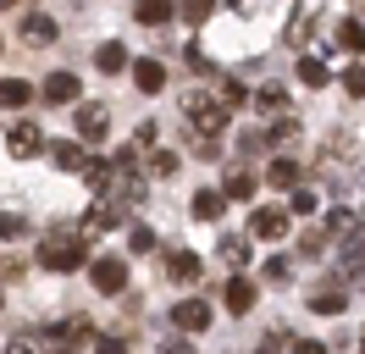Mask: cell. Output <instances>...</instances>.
<instances>
[{"instance_id": "obj_22", "label": "cell", "mask_w": 365, "mask_h": 354, "mask_svg": "<svg viewBox=\"0 0 365 354\" xmlns=\"http://www.w3.org/2000/svg\"><path fill=\"white\" fill-rule=\"evenodd\" d=\"M338 50H365V22L360 17H343L338 22Z\"/></svg>"}, {"instance_id": "obj_40", "label": "cell", "mask_w": 365, "mask_h": 354, "mask_svg": "<svg viewBox=\"0 0 365 354\" xmlns=\"http://www.w3.org/2000/svg\"><path fill=\"white\" fill-rule=\"evenodd\" d=\"M294 354H327V343H294Z\"/></svg>"}, {"instance_id": "obj_39", "label": "cell", "mask_w": 365, "mask_h": 354, "mask_svg": "<svg viewBox=\"0 0 365 354\" xmlns=\"http://www.w3.org/2000/svg\"><path fill=\"white\" fill-rule=\"evenodd\" d=\"M6 354H34V343H28V338H11V343H6Z\"/></svg>"}, {"instance_id": "obj_34", "label": "cell", "mask_w": 365, "mask_h": 354, "mask_svg": "<svg viewBox=\"0 0 365 354\" xmlns=\"http://www.w3.org/2000/svg\"><path fill=\"white\" fill-rule=\"evenodd\" d=\"M94 354H128V343H122V338H111V332H100V343H94Z\"/></svg>"}, {"instance_id": "obj_6", "label": "cell", "mask_w": 365, "mask_h": 354, "mask_svg": "<svg viewBox=\"0 0 365 354\" xmlns=\"http://www.w3.org/2000/svg\"><path fill=\"white\" fill-rule=\"evenodd\" d=\"M89 277L100 293H128V266L116 261V255H100V261L89 266Z\"/></svg>"}, {"instance_id": "obj_33", "label": "cell", "mask_w": 365, "mask_h": 354, "mask_svg": "<svg viewBox=\"0 0 365 354\" xmlns=\"http://www.w3.org/2000/svg\"><path fill=\"white\" fill-rule=\"evenodd\" d=\"M343 88L360 100V94H365V66H349V72H343Z\"/></svg>"}, {"instance_id": "obj_13", "label": "cell", "mask_w": 365, "mask_h": 354, "mask_svg": "<svg viewBox=\"0 0 365 354\" xmlns=\"http://www.w3.org/2000/svg\"><path fill=\"white\" fill-rule=\"evenodd\" d=\"M39 94H45L50 106H72V100H78V78H72V72H50Z\"/></svg>"}, {"instance_id": "obj_30", "label": "cell", "mask_w": 365, "mask_h": 354, "mask_svg": "<svg viewBox=\"0 0 365 354\" xmlns=\"http://www.w3.org/2000/svg\"><path fill=\"white\" fill-rule=\"evenodd\" d=\"M128 249H133V255L155 249V233H150V227H133V233H128Z\"/></svg>"}, {"instance_id": "obj_16", "label": "cell", "mask_w": 365, "mask_h": 354, "mask_svg": "<svg viewBox=\"0 0 365 354\" xmlns=\"http://www.w3.org/2000/svg\"><path fill=\"white\" fill-rule=\"evenodd\" d=\"M28 100H34V88L23 78H0V111H23Z\"/></svg>"}, {"instance_id": "obj_32", "label": "cell", "mask_w": 365, "mask_h": 354, "mask_svg": "<svg viewBox=\"0 0 365 354\" xmlns=\"http://www.w3.org/2000/svg\"><path fill=\"white\" fill-rule=\"evenodd\" d=\"M316 211V188H294V216H310Z\"/></svg>"}, {"instance_id": "obj_7", "label": "cell", "mask_w": 365, "mask_h": 354, "mask_svg": "<svg viewBox=\"0 0 365 354\" xmlns=\"http://www.w3.org/2000/svg\"><path fill=\"white\" fill-rule=\"evenodd\" d=\"M310 310H316V315H343V310H349V288H343V283L310 288Z\"/></svg>"}, {"instance_id": "obj_2", "label": "cell", "mask_w": 365, "mask_h": 354, "mask_svg": "<svg viewBox=\"0 0 365 354\" xmlns=\"http://www.w3.org/2000/svg\"><path fill=\"white\" fill-rule=\"evenodd\" d=\"M182 111H188V128L200 133L205 144H216V138L227 133V106H222V100H216L210 88H194V94L182 100Z\"/></svg>"}, {"instance_id": "obj_17", "label": "cell", "mask_w": 365, "mask_h": 354, "mask_svg": "<svg viewBox=\"0 0 365 354\" xmlns=\"http://www.w3.org/2000/svg\"><path fill=\"white\" fill-rule=\"evenodd\" d=\"M216 100H222L227 111H238V106H255V94H250V84H244V78H222Z\"/></svg>"}, {"instance_id": "obj_10", "label": "cell", "mask_w": 365, "mask_h": 354, "mask_svg": "<svg viewBox=\"0 0 365 354\" xmlns=\"http://www.w3.org/2000/svg\"><path fill=\"white\" fill-rule=\"evenodd\" d=\"M200 271H205V266H200L194 249H166V277H172V283H200Z\"/></svg>"}, {"instance_id": "obj_42", "label": "cell", "mask_w": 365, "mask_h": 354, "mask_svg": "<svg viewBox=\"0 0 365 354\" xmlns=\"http://www.w3.org/2000/svg\"><path fill=\"white\" fill-rule=\"evenodd\" d=\"M360 354H365V349H360Z\"/></svg>"}, {"instance_id": "obj_23", "label": "cell", "mask_w": 365, "mask_h": 354, "mask_svg": "<svg viewBox=\"0 0 365 354\" xmlns=\"http://www.w3.org/2000/svg\"><path fill=\"white\" fill-rule=\"evenodd\" d=\"M133 17L144 22V28H166V22H172V6H166V0H144Z\"/></svg>"}, {"instance_id": "obj_31", "label": "cell", "mask_w": 365, "mask_h": 354, "mask_svg": "<svg viewBox=\"0 0 365 354\" xmlns=\"http://www.w3.org/2000/svg\"><path fill=\"white\" fill-rule=\"evenodd\" d=\"M150 172H155V177H172V172H178V155H172V150H155Z\"/></svg>"}, {"instance_id": "obj_24", "label": "cell", "mask_w": 365, "mask_h": 354, "mask_svg": "<svg viewBox=\"0 0 365 354\" xmlns=\"http://www.w3.org/2000/svg\"><path fill=\"white\" fill-rule=\"evenodd\" d=\"M310 28H316V6H299L294 22H288V44H304V39H310Z\"/></svg>"}, {"instance_id": "obj_14", "label": "cell", "mask_w": 365, "mask_h": 354, "mask_svg": "<svg viewBox=\"0 0 365 354\" xmlns=\"http://www.w3.org/2000/svg\"><path fill=\"white\" fill-rule=\"evenodd\" d=\"M255 111H260V116H282V122H288V94H282L277 84H260V88H255Z\"/></svg>"}, {"instance_id": "obj_28", "label": "cell", "mask_w": 365, "mask_h": 354, "mask_svg": "<svg viewBox=\"0 0 365 354\" xmlns=\"http://www.w3.org/2000/svg\"><path fill=\"white\" fill-rule=\"evenodd\" d=\"M327 238H354V216L349 211H327V227H321Z\"/></svg>"}, {"instance_id": "obj_11", "label": "cell", "mask_w": 365, "mask_h": 354, "mask_svg": "<svg viewBox=\"0 0 365 354\" xmlns=\"http://www.w3.org/2000/svg\"><path fill=\"white\" fill-rule=\"evenodd\" d=\"M222 299H227V315H250V310H255V283H250V277H227Z\"/></svg>"}, {"instance_id": "obj_41", "label": "cell", "mask_w": 365, "mask_h": 354, "mask_svg": "<svg viewBox=\"0 0 365 354\" xmlns=\"http://www.w3.org/2000/svg\"><path fill=\"white\" fill-rule=\"evenodd\" d=\"M0 305H6V293H0Z\"/></svg>"}, {"instance_id": "obj_19", "label": "cell", "mask_w": 365, "mask_h": 354, "mask_svg": "<svg viewBox=\"0 0 365 354\" xmlns=\"http://www.w3.org/2000/svg\"><path fill=\"white\" fill-rule=\"evenodd\" d=\"M266 183H272V188H299V161H288V155L272 161V166H266Z\"/></svg>"}, {"instance_id": "obj_35", "label": "cell", "mask_w": 365, "mask_h": 354, "mask_svg": "<svg viewBox=\"0 0 365 354\" xmlns=\"http://www.w3.org/2000/svg\"><path fill=\"white\" fill-rule=\"evenodd\" d=\"M45 354H78V343H72V338H61V332H50Z\"/></svg>"}, {"instance_id": "obj_4", "label": "cell", "mask_w": 365, "mask_h": 354, "mask_svg": "<svg viewBox=\"0 0 365 354\" xmlns=\"http://www.w3.org/2000/svg\"><path fill=\"white\" fill-rule=\"evenodd\" d=\"M56 34H61V28H56V17H50V11H28L17 39H23V50H45V44H56Z\"/></svg>"}, {"instance_id": "obj_15", "label": "cell", "mask_w": 365, "mask_h": 354, "mask_svg": "<svg viewBox=\"0 0 365 354\" xmlns=\"http://www.w3.org/2000/svg\"><path fill=\"white\" fill-rule=\"evenodd\" d=\"M133 84H138V94H160V88H166V66L160 61H133Z\"/></svg>"}, {"instance_id": "obj_5", "label": "cell", "mask_w": 365, "mask_h": 354, "mask_svg": "<svg viewBox=\"0 0 365 354\" xmlns=\"http://www.w3.org/2000/svg\"><path fill=\"white\" fill-rule=\"evenodd\" d=\"M250 238H266V243L288 238V211H277V205H260V211L250 216Z\"/></svg>"}, {"instance_id": "obj_37", "label": "cell", "mask_w": 365, "mask_h": 354, "mask_svg": "<svg viewBox=\"0 0 365 354\" xmlns=\"http://www.w3.org/2000/svg\"><path fill=\"white\" fill-rule=\"evenodd\" d=\"M17 233H23V216H6L0 211V238H17Z\"/></svg>"}, {"instance_id": "obj_18", "label": "cell", "mask_w": 365, "mask_h": 354, "mask_svg": "<svg viewBox=\"0 0 365 354\" xmlns=\"http://www.w3.org/2000/svg\"><path fill=\"white\" fill-rule=\"evenodd\" d=\"M216 255H222V261H227L232 271H238V266L250 261V238H238V233H222V243H216Z\"/></svg>"}, {"instance_id": "obj_38", "label": "cell", "mask_w": 365, "mask_h": 354, "mask_svg": "<svg viewBox=\"0 0 365 354\" xmlns=\"http://www.w3.org/2000/svg\"><path fill=\"white\" fill-rule=\"evenodd\" d=\"M327 249V233H304V255H321Z\"/></svg>"}, {"instance_id": "obj_25", "label": "cell", "mask_w": 365, "mask_h": 354, "mask_svg": "<svg viewBox=\"0 0 365 354\" xmlns=\"http://www.w3.org/2000/svg\"><path fill=\"white\" fill-rule=\"evenodd\" d=\"M255 188H260V177H255V172H232L222 194H227V199H255Z\"/></svg>"}, {"instance_id": "obj_3", "label": "cell", "mask_w": 365, "mask_h": 354, "mask_svg": "<svg viewBox=\"0 0 365 354\" xmlns=\"http://www.w3.org/2000/svg\"><path fill=\"white\" fill-rule=\"evenodd\" d=\"M45 150V128H39V122H11V128H6V155H11V161H34V155Z\"/></svg>"}, {"instance_id": "obj_8", "label": "cell", "mask_w": 365, "mask_h": 354, "mask_svg": "<svg viewBox=\"0 0 365 354\" xmlns=\"http://www.w3.org/2000/svg\"><path fill=\"white\" fill-rule=\"evenodd\" d=\"M106 128H111V111L106 106H78V138H83V144H100Z\"/></svg>"}, {"instance_id": "obj_27", "label": "cell", "mask_w": 365, "mask_h": 354, "mask_svg": "<svg viewBox=\"0 0 365 354\" xmlns=\"http://www.w3.org/2000/svg\"><path fill=\"white\" fill-rule=\"evenodd\" d=\"M260 277H266L272 288H288V283H294V261H282V255H277V261L260 266Z\"/></svg>"}, {"instance_id": "obj_20", "label": "cell", "mask_w": 365, "mask_h": 354, "mask_svg": "<svg viewBox=\"0 0 365 354\" xmlns=\"http://www.w3.org/2000/svg\"><path fill=\"white\" fill-rule=\"evenodd\" d=\"M222 211H227V194H216V188L194 194V216L200 221H222Z\"/></svg>"}, {"instance_id": "obj_21", "label": "cell", "mask_w": 365, "mask_h": 354, "mask_svg": "<svg viewBox=\"0 0 365 354\" xmlns=\"http://www.w3.org/2000/svg\"><path fill=\"white\" fill-rule=\"evenodd\" d=\"M94 66H100V72H128V50L106 39L100 50H94Z\"/></svg>"}, {"instance_id": "obj_29", "label": "cell", "mask_w": 365, "mask_h": 354, "mask_svg": "<svg viewBox=\"0 0 365 354\" xmlns=\"http://www.w3.org/2000/svg\"><path fill=\"white\" fill-rule=\"evenodd\" d=\"M288 349V332H266L260 343H255V354H282Z\"/></svg>"}, {"instance_id": "obj_9", "label": "cell", "mask_w": 365, "mask_h": 354, "mask_svg": "<svg viewBox=\"0 0 365 354\" xmlns=\"http://www.w3.org/2000/svg\"><path fill=\"white\" fill-rule=\"evenodd\" d=\"M172 327L178 332H205L210 327V305L205 299H182V305L172 310Z\"/></svg>"}, {"instance_id": "obj_1", "label": "cell", "mask_w": 365, "mask_h": 354, "mask_svg": "<svg viewBox=\"0 0 365 354\" xmlns=\"http://www.w3.org/2000/svg\"><path fill=\"white\" fill-rule=\"evenodd\" d=\"M39 266L56 271V277L89 266V238H83V227H50L45 238H39Z\"/></svg>"}, {"instance_id": "obj_26", "label": "cell", "mask_w": 365, "mask_h": 354, "mask_svg": "<svg viewBox=\"0 0 365 354\" xmlns=\"http://www.w3.org/2000/svg\"><path fill=\"white\" fill-rule=\"evenodd\" d=\"M299 84L327 88V61H316V56H299Z\"/></svg>"}, {"instance_id": "obj_12", "label": "cell", "mask_w": 365, "mask_h": 354, "mask_svg": "<svg viewBox=\"0 0 365 354\" xmlns=\"http://www.w3.org/2000/svg\"><path fill=\"white\" fill-rule=\"evenodd\" d=\"M50 161H56L61 172H78V177H83V172L94 166V155L83 150V144H50Z\"/></svg>"}, {"instance_id": "obj_36", "label": "cell", "mask_w": 365, "mask_h": 354, "mask_svg": "<svg viewBox=\"0 0 365 354\" xmlns=\"http://www.w3.org/2000/svg\"><path fill=\"white\" fill-rule=\"evenodd\" d=\"M155 138H160V122H144L138 128V150H155Z\"/></svg>"}]
</instances>
